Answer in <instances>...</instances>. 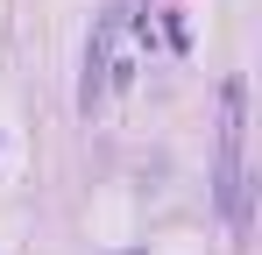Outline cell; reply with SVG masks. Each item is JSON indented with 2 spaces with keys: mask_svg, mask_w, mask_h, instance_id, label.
Masks as SVG:
<instances>
[{
  "mask_svg": "<svg viewBox=\"0 0 262 255\" xmlns=\"http://www.w3.org/2000/svg\"><path fill=\"white\" fill-rule=\"evenodd\" d=\"M241 107H248V85L227 78V92H220V206H227V220L241 227L248 220V177H241Z\"/></svg>",
  "mask_w": 262,
  "mask_h": 255,
  "instance_id": "obj_1",
  "label": "cell"
}]
</instances>
